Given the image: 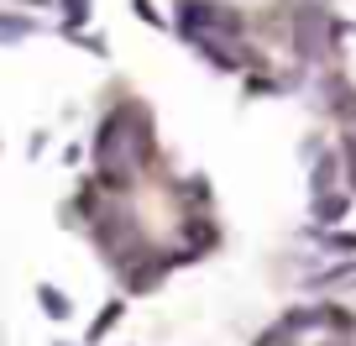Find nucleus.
I'll use <instances>...</instances> for the list:
<instances>
[{"instance_id":"nucleus-1","label":"nucleus","mask_w":356,"mask_h":346,"mask_svg":"<svg viewBox=\"0 0 356 346\" xmlns=\"http://www.w3.org/2000/svg\"><path fill=\"white\" fill-rule=\"evenodd\" d=\"M346 210H351V194H314V221L320 226H335V221H346Z\"/></svg>"},{"instance_id":"nucleus-2","label":"nucleus","mask_w":356,"mask_h":346,"mask_svg":"<svg viewBox=\"0 0 356 346\" xmlns=\"http://www.w3.org/2000/svg\"><path fill=\"white\" fill-rule=\"evenodd\" d=\"M26 37H32V22H26V16H6L0 11V47L6 42H26Z\"/></svg>"},{"instance_id":"nucleus-3","label":"nucleus","mask_w":356,"mask_h":346,"mask_svg":"<svg viewBox=\"0 0 356 346\" xmlns=\"http://www.w3.org/2000/svg\"><path fill=\"white\" fill-rule=\"evenodd\" d=\"M121 310H126L121 299H115V304H105V310H100V320L89 325V346H100V341H105V331H111V325L121 320Z\"/></svg>"},{"instance_id":"nucleus-4","label":"nucleus","mask_w":356,"mask_h":346,"mask_svg":"<svg viewBox=\"0 0 356 346\" xmlns=\"http://www.w3.org/2000/svg\"><path fill=\"white\" fill-rule=\"evenodd\" d=\"M37 299H42V310L53 315V320H68V299H63V289H47V283H42V289H37Z\"/></svg>"},{"instance_id":"nucleus-5","label":"nucleus","mask_w":356,"mask_h":346,"mask_svg":"<svg viewBox=\"0 0 356 346\" xmlns=\"http://www.w3.org/2000/svg\"><path fill=\"white\" fill-rule=\"evenodd\" d=\"M330 184H335V157H325V163L314 168V194H325Z\"/></svg>"},{"instance_id":"nucleus-6","label":"nucleus","mask_w":356,"mask_h":346,"mask_svg":"<svg viewBox=\"0 0 356 346\" xmlns=\"http://www.w3.org/2000/svg\"><path fill=\"white\" fill-rule=\"evenodd\" d=\"M63 6H68V22H84L89 16V0H63Z\"/></svg>"},{"instance_id":"nucleus-7","label":"nucleus","mask_w":356,"mask_h":346,"mask_svg":"<svg viewBox=\"0 0 356 346\" xmlns=\"http://www.w3.org/2000/svg\"><path fill=\"white\" fill-rule=\"evenodd\" d=\"M330 246H335V252H356V231H346V236H330Z\"/></svg>"}]
</instances>
